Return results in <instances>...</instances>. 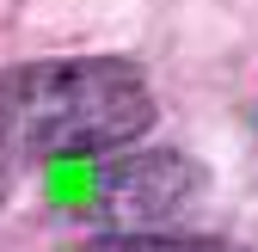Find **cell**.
<instances>
[{"mask_svg": "<svg viewBox=\"0 0 258 252\" xmlns=\"http://www.w3.org/2000/svg\"><path fill=\"white\" fill-rule=\"evenodd\" d=\"M154 130V86L123 55L19 61L0 74V166L117 154Z\"/></svg>", "mask_w": 258, "mask_h": 252, "instance_id": "obj_1", "label": "cell"}, {"mask_svg": "<svg viewBox=\"0 0 258 252\" xmlns=\"http://www.w3.org/2000/svg\"><path fill=\"white\" fill-rule=\"evenodd\" d=\"M190 191H203V172L172 148L148 154H80V160L43 166V203L74 222H105L111 234H136L160 215H172Z\"/></svg>", "mask_w": 258, "mask_h": 252, "instance_id": "obj_2", "label": "cell"}, {"mask_svg": "<svg viewBox=\"0 0 258 252\" xmlns=\"http://www.w3.org/2000/svg\"><path fill=\"white\" fill-rule=\"evenodd\" d=\"M80 252H246V246L209 240V234H154V228H136V234H99Z\"/></svg>", "mask_w": 258, "mask_h": 252, "instance_id": "obj_3", "label": "cell"}, {"mask_svg": "<svg viewBox=\"0 0 258 252\" xmlns=\"http://www.w3.org/2000/svg\"><path fill=\"white\" fill-rule=\"evenodd\" d=\"M0 197H7V166H0Z\"/></svg>", "mask_w": 258, "mask_h": 252, "instance_id": "obj_4", "label": "cell"}, {"mask_svg": "<svg viewBox=\"0 0 258 252\" xmlns=\"http://www.w3.org/2000/svg\"><path fill=\"white\" fill-rule=\"evenodd\" d=\"M252 123H258V111H252Z\"/></svg>", "mask_w": 258, "mask_h": 252, "instance_id": "obj_5", "label": "cell"}]
</instances>
